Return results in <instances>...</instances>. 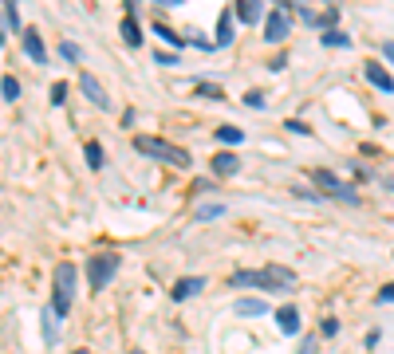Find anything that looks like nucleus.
<instances>
[{"mask_svg":"<svg viewBox=\"0 0 394 354\" xmlns=\"http://www.w3.org/2000/svg\"><path fill=\"white\" fill-rule=\"evenodd\" d=\"M233 287H260V291H292L296 287V272L284 264H268V268L252 272H233Z\"/></svg>","mask_w":394,"mask_h":354,"instance_id":"obj_1","label":"nucleus"},{"mask_svg":"<svg viewBox=\"0 0 394 354\" xmlns=\"http://www.w3.org/2000/svg\"><path fill=\"white\" fill-rule=\"evenodd\" d=\"M134 150L142 154V158L162 161V166H174V169H189V166H193L189 150H181V146L166 142V138H154V134H134Z\"/></svg>","mask_w":394,"mask_h":354,"instance_id":"obj_2","label":"nucleus"},{"mask_svg":"<svg viewBox=\"0 0 394 354\" xmlns=\"http://www.w3.org/2000/svg\"><path fill=\"white\" fill-rule=\"evenodd\" d=\"M75 284H79V268H75V264H71V260L55 264V276H52V315H55V319H68V315H71Z\"/></svg>","mask_w":394,"mask_h":354,"instance_id":"obj_3","label":"nucleus"},{"mask_svg":"<svg viewBox=\"0 0 394 354\" xmlns=\"http://www.w3.org/2000/svg\"><path fill=\"white\" fill-rule=\"evenodd\" d=\"M122 268V256L119 252H99V256H87L83 272H87V284H91V291H103V287H111L115 272Z\"/></svg>","mask_w":394,"mask_h":354,"instance_id":"obj_4","label":"nucleus"},{"mask_svg":"<svg viewBox=\"0 0 394 354\" xmlns=\"http://www.w3.org/2000/svg\"><path fill=\"white\" fill-rule=\"evenodd\" d=\"M312 181H316V186L324 189L319 197H335V201H343V205H359V201H363V197H359V189H355V186H347L343 177H335L331 169H312Z\"/></svg>","mask_w":394,"mask_h":354,"instance_id":"obj_5","label":"nucleus"},{"mask_svg":"<svg viewBox=\"0 0 394 354\" xmlns=\"http://www.w3.org/2000/svg\"><path fill=\"white\" fill-rule=\"evenodd\" d=\"M288 32H292V16L284 9H272V12H265V40L268 43H284L288 40Z\"/></svg>","mask_w":394,"mask_h":354,"instance_id":"obj_6","label":"nucleus"},{"mask_svg":"<svg viewBox=\"0 0 394 354\" xmlns=\"http://www.w3.org/2000/svg\"><path fill=\"white\" fill-rule=\"evenodd\" d=\"M201 291H206V276H181V279H174L170 299L174 304H186V299H193V295H201Z\"/></svg>","mask_w":394,"mask_h":354,"instance_id":"obj_7","label":"nucleus"},{"mask_svg":"<svg viewBox=\"0 0 394 354\" xmlns=\"http://www.w3.org/2000/svg\"><path fill=\"white\" fill-rule=\"evenodd\" d=\"M79 87H83V95H87V99H91L99 110H111V95L103 91V83H99L91 71H79Z\"/></svg>","mask_w":394,"mask_h":354,"instance_id":"obj_8","label":"nucleus"},{"mask_svg":"<svg viewBox=\"0 0 394 354\" xmlns=\"http://www.w3.org/2000/svg\"><path fill=\"white\" fill-rule=\"evenodd\" d=\"M363 75H367L371 87H378V91H386V95H394V75L383 68V63H363Z\"/></svg>","mask_w":394,"mask_h":354,"instance_id":"obj_9","label":"nucleus"},{"mask_svg":"<svg viewBox=\"0 0 394 354\" xmlns=\"http://www.w3.org/2000/svg\"><path fill=\"white\" fill-rule=\"evenodd\" d=\"M300 307H296V304H284L280 307V311H276V327H280L284 331V335H300Z\"/></svg>","mask_w":394,"mask_h":354,"instance_id":"obj_10","label":"nucleus"},{"mask_svg":"<svg viewBox=\"0 0 394 354\" xmlns=\"http://www.w3.org/2000/svg\"><path fill=\"white\" fill-rule=\"evenodd\" d=\"M233 16H237L240 24H260V20H265V4H260V0H240V4H233Z\"/></svg>","mask_w":394,"mask_h":354,"instance_id":"obj_11","label":"nucleus"},{"mask_svg":"<svg viewBox=\"0 0 394 354\" xmlns=\"http://www.w3.org/2000/svg\"><path fill=\"white\" fill-rule=\"evenodd\" d=\"M209 169H213L217 177H233L240 169V158L233 150H221V154H213V158H209Z\"/></svg>","mask_w":394,"mask_h":354,"instance_id":"obj_12","label":"nucleus"},{"mask_svg":"<svg viewBox=\"0 0 394 354\" xmlns=\"http://www.w3.org/2000/svg\"><path fill=\"white\" fill-rule=\"evenodd\" d=\"M119 32H122V40H127L130 48H138V43L146 40V36H142V24H138V12H127V16H122Z\"/></svg>","mask_w":394,"mask_h":354,"instance_id":"obj_13","label":"nucleus"},{"mask_svg":"<svg viewBox=\"0 0 394 354\" xmlns=\"http://www.w3.org/2000/svg\"><path fill=\"white\" fill-rule=\"evenodd\" d=\"M24 55L32 59V63H48V48H43L40 32H24Z\"/></svg>","mask_w":394,"mask_h":354,"instance_id":"obj_14","label":"nucleus"},{"mask_svg":"<svg viewBox=\"0 0 394 354\" xmlns=\"http://www.w3.org/2000/svg\"><path fill=\"white\" fill-rule=\"evenodd\" d=\"M233 43V9L221 12V20H217V40H213V51L217 48H229Z\"/></svg>","mask_w":394,"mask_h":354,"instance_id":"obj_15","label":"nucleus"},{"mask_svg":"<svg viewBox=\"0 0 394 354\" xmlns=\"http://www.w3.org/2000/svg\"><path fill=\"white\" fill-rule=\"evenodd\" d=\"M43 343L48 346L60 343V319L52 315V307H43Z\"/></svg>","mask_w":394,"mask_h":354,"instance_id":"obj_16","label":"nucleus"},{"mask_svg":"<svg viewBox=\"0 0 394 354\" xmlns=\"http://www.w3.org/2000/svg\"><path fill=\"white\" fill-rule=\"evenodd\" d=\"M319 43H324V48H351V36L339 32V28H327V32L319 36Z\"/></svg>","mask_w":394,"mask_h":354,"instance_id":"obj_17","label":"nucleus"},{"mask_svg":"<svg viewBox=\"0 0 394 354\" xmlns=\"http://www.w3.org/2000/svg\"><path fill=\"white\" fill-rule=\"evenodd\" d=\"M217 142L240 146V142H245V130H240V127H229V122H225V127H217Z\"/></svg>","mask_w":394,"mask_h":354,"instance_id":"obj_18","label":"nucleus"},{"mask_svg":"<svg viewBox=\"0 0 394 354\" xmlns=\"http://www.w3.org/2000/svg\"><path fill=\"white\" fill-rule=\"evenodd\" d=\"M83 158H87V166H91V169H103L107 154H103V146H99V142H87L83 146Z\"/></svg>","mask_w":394,"mask_h":354,"instance_id":"obj_19","label":"nucleus"},{"mask_svg":"<svg viewBox=\"0 0 394 354\" xmlns=\"http://www.w3.org/2000/svg\"><path fill=\"white\" fill-rule=\"evenodd\" d=\"M268 304L265 299H237V315H265Z\"/></svg>","mask_w":394,"mask_h":354,"instance_id":"obj_20","label":"nucleus"},{"mask_svg":"<svg viewBox=\"0 0 394 354\" xmlns=\"http://www.w3.org/2000/svg\"><path fill=\"white\" fill-rule=\"evenodd\" d=\"M154 36H158V40H166V43H170L174 51H178V48H186V36H174V32H170V28H166V24H154Z\"/></svg>","mask_w":394,"mask_h":354,"instance_id":"obj_21","label":"nucleus"},{"mask_svg":"<svg viewBox=\"0 0 394 354\" xmlns=\"http://www.w3.org/2000/svg\"><path fill=\"white\" fill-rule=\"evenodd\" d=\"M0 95H4L9 102H16V99H20V83H16L12 75H4V79H0Z\"/></svg>","mask_w":394,"mask_h":354,"instance_id":"obj_22","label":"nucleus"},{"mask_svg":"<svg viewBox=\"0 0 394 354\" xmlns=\"http://www.w3.org/2000/svg\"><path fill=\"white\" fill-rule=\"evenodd\" d=\"M217 217H225V205H201L197 209V220H217Z\"/></svg>","mask_w":394,"mask_h":354,"instance_id":"obj_23","label":"nucleus"},{"mask_svg":"<svg viewBox=\"0 0 394 354\" xmlns=\"http://www.w3.org/2000/svg\"><path fill=\"white\" fill-rule=\"evenodd\" d=\"M0 9H4V16H9V28H12V32H20V24H24V20H20V9H16V4H0Z\"/></svg>","mask_w":394,"mask_h":354,"instance_id":"obj_24","label":"nucleus"},{"mask_svg":"<svg viewBox=\"0 0 394 354\" xmlns=\"http://www.w3.org/2000/svg\"><path fill=\"white\" fill-rule=\"evenodd\" d=\"M60 55H63V59H68V63H79V59H83V51H79V48H75V43H71V40H68V43H60Z\"/></svg>","mask_w":394,"mask_h":354,"instance_id":"obj_25","label":"nucleus"},{"mask_svg":"<svg viewBox=\"0 0 394 354\" xmlns=\"http://www.w3.org/2000/svg\"><path fill=\"white\" fill-rule=\"evenodd\" d=\"M197 95H201V99H225V95H221V87H217V83H201V87H197Z\"/></svg>","mask_w":394,"mask_h":354,"instance_id":"obj_26","label":"nucleus"},{"mask_svg":"<svg viewBox=\"0 0 394 354\" xmlns=\"http://www.w3.org/2000/svg\"><path fill=\"white\" fill-rule=\"evenodd\" d=\"M284 130H288V134H312L308 122H300V118H288V122H284Z\"/></svg>","mask_w":394,"mask_h":354,"instance_id":"obj_27","label":"nucleus"},{"mask_svg":"<svg viewBox=\"0 0 394 354\" xmlns=\"http://www.w3.org/2000/svg\"><path fill=\"white\" fill-rule=\"evenodd\" d=\"M68 102V83H55L52 87V107H63Z\"/></svg>","mask_w":394,"mask_h":354,"instance_id":"obj_28","label":"nucleus"},{"mask_svg":"<svg viewBox=\"0 0 394 354\" xmlns=\"http://www.w3.org/2000/svg\"><path fill=\"white\" fill-rule=\"evenodd\" d=\"M319 335H327V338H331V335H339V319H331V315H327V319L319 323Z\"/></svg>","mask_w":394,"mask_h":354,"instance_id":"obj_29","label":"nucleus"},{"mask_svg":"<svg viewBox=\"0 0 394 354\" xmlns=\"http://www.w3.org/2000/svg\"><path fill=\"white\" fill-rule=\"evenodd\" d=\"M245 102H249L252 110H265V102H268V99H265L260 91H249V95H245Z\"/></svg>","mask_w":394,"mask_h":354,"instance_id":"obj_30","label":"nucleus"},{"mask_svg":"<svg viewBox=\"0 0 394 354\" xmlns=\"http://www.w3.org/2000/svg\"><path fill=\"white\" fill-rule=\"evenodd\" d=\"M158 63H166V68H170V63H174V68H178V63H181V55H178V51H158Z\"/></svg>","mask_w":394,"mask_h":354,"instance_id":"obj_31","label":"nucleus"},{"mask_svg":"<svg viewBox=\"0 0 394 354\" xmlns=\"http://www.w3.org/2000/svg\"><path fill=\"white\" fill-rule=\"evenodd\" d=\"M375 304H394V284H383V291L375 295Z\"/></svg>","mask_w":394,"mask_h":354,"instance_id":"obj_32","label":"nucleus"},{"mask_svg":"<svg viewBox=\"0 0 394 354\" xmlns=\"http://www.w3.org/2000/svg\"><path fill=\"white\" fill-rule=\"evenodd\" d=\"M284 68H288V55H276L272 63H268V71H284Z\"/></svg>","mask_w":394,"mask_h":354,"instance_id":"obj_33","label":"nucleus"},{"mask_svg":"<svg viewBox=\"0 0 394 354\" xmlns=\"http://www.w3.org/2000/svg\"><path fill=\"white\" fill-rule=\"evenodd\" d=\"M383 55H386V59H390V63H394V43H383Z\"/></svg>","mask_w":394,"mask_h":354,"instance_id":"obj_34","label":"nucleus"},{"mask_svg":"<svg viewBox=\"0 0 394 354\" xmlns=\"http://www.w3.org/2000/svg\"><path fill=\"white\" fill-rule=\"evenodd\" d=\"M383 186H386V189H394V177H383Z\"/></svg>","mask_w":394,"mask_h":354,"instance_id":"obj_35","label":"nucleus"},{"mask_svg":"<svg viewBox=\"0 0 394 354\" xmlns=\"http://www.w3.org/2000/svg\"><path fill=\"white\" fill-rule=\"evenodd\" d=\"M71 354H91V350H71Z\"/></svg>","mask_w":394,"mask_h":354,"instance_id":"obj_36","label":"nucleus"},{"mask_svg":"<svg viewBox=\"0 0 394 354\" xmlns=\"http://www.w3.org/2000/svg\"><path fill=\"white\" fill-rule=\"evenodd\" d=\"M130 354H146V350H130Z\"/></svg>","mask_w":394,"mask_h":354,"instance_id":"obj_37","label":"nucleus"}]
</instances>
